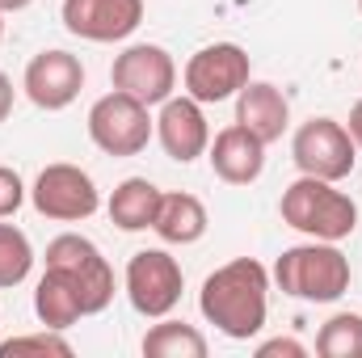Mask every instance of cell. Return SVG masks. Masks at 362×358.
I'll return each instance as SVG.
<instances>
[{
	"label": "cell",
	"instance_id": "cell-1",
	"mask_svg": "<svg viewBox=\"0 0 362 358\" xmlns=\"http://www.w3.org/2000/svg\"><path fill=\"white\" fill-rule=\"evenodd\" d=\"M198 312L232 342H249L266 329L270 316V270L257 258H236L202 278Z\"/></svg>",
	"mask_w": 362,
	"mask_h": 358
},
{
	"label": "cell",
	"instance_id": "cell-2",
	"mask_svg": "<svg viewBox=\"0 0 362 358\" xmlns=\"http://www.w3.org/2000/svg\"><path fill=\"white\" fill-rule=\"evenodd\" d=\"M350 258L333 241H303L278 253L274 282L282 295L303 299V304H337L350 291Z\"/></svg>",
	"mask_w": 362,
	"mask_h": 358
},
{
	"label": "cell",
	"instance_id": "cell-3",
	"mask_svg": "<svg viewBox=\"0 0 362 358\" xmlns=\"http://www.w3.org/2000/svg\"><path fill=\"white\" fill-rule=\"evenodd\" d=\"M278 211H282V224L303 232L308 241H333L337 245L358 228V202L346 190H337V181L308 178V173H299L282 190Z\"/></svg>",
	"mask_w": 362,
	"mask_h": 358
},
{
	"label": "cell",
	"instance_id": "cell-4",
	"mask_svg": "<svg viewBox=\"0 0 362 358\" xmlns=\"http://www.w3.org/2000/svg\"><path fill=\"white\" fill-rule=\"evenodd\" d=\"M156 135L152 105L135 101L131 93L110 89L89 105V139L105 156H139Z\"/></svg>",
	"mask_w": 362,
	"mask_h": 358
},
{
	"label": "cell",
	"instance_id": "cell-5",
	"mask_svg": "<svg viewBox=\"0 0 362 358\" xmlns=\"http://www.w3.org/2000/svg\"><path fill=\"white\" fill-rule=\"evenodd\" d=\"M291 161L299 173L325 181H346L358 165V144L346 131V122L337 118H308L299 122V131L291 135Z\"/></svg>",
	"mask_w": 362,
	"mask_h": 358
},
{
	"label": "cell",
	"instance_id": "cell-6",
	"mask_svg": "<svg viewBox=\"0 0 362 358\" xmlns=\"http://www.w3.org/2000/svg\"><path fill=\"white\" fill-rule=\"evenodd\" d=\"M253 81V64H249V51L240 42H211V47H198L185 68H181V85L194 101L202 105H219L228 97L245 89Z\"/></svg>",
	"mask_w": 362,
	"mask_h": 358
},
{
	"label": "cell",
	"instance_id": "cell-7",
	"mask_svg": "<svg viewBox=\"0 0 362 358\" xmlns=\"http://www.w3.org/2000/svg\"><path fill=\"white\" fill-rule=\"evenodd\" d=\"M30 202L42 219H55V224H81L93 219L101 211V190L93 173H85L81 165H68V161H55L47 165L34 185H30Z\"/></svg>",
	"mask_w": 362,
	"mask_h": 358
},
{
	"label": "cell",
	"instance_id": "cell-8",
	"mask_svg": "<svg viewBox=\"0 0 362 358\" xmlns=\"http://www.w3.org/2000/svg\"><path fill=\"white\" fill-rule=\"evenodd\" d=\"M127 299L139 316L148 321H160L169 316L181 304V291H185V274L181 262L169 249H139L131 262H127Z\"/></svg>",
	"mask_w": 362,
	"mask_h": 358
},
{
	"label": "cell",
	"instance_id": "cell-9",
	"mask_svg": "<svg viewBox=\"0 0 362 358\" xmlns=\"http://www.w3.org/2000/svg\"><path fill=\"white\" fill-rule=\"evenodd\" d=\"M47 266H59L81 291L85 299V316H97L114 304V266L105 262V253L81 232H64L47 245Z\"/></svg>",
	"mask_w": 362,
	"mask_h": 358
},
{
	"label": "cell",
	"instance_id": "cell-10",
	"mask_svg": "<svg viewBox=\"0 0 362 358\" xmlns=\"http://www.w3.org/2000/svg\"><path fill=\"white\" fill-rule=\"evenodd\" d=\"M110 85L144 105H160L177 93V59L156 42H131L114 55Z\"/></svg>",
	"mask_w": 362,
	"mask_h": 358
},
{
	"label": "cell",
	"instance_id": "cell-11",
	"mask_svg": "<svg viewBox=\"0 0 362 358\" xmlns=\"http://www.w3.org/2000/svg\"><path fill=\"white\" fill-rule=\"evenodd\" d=\"M21 89H25V97H30L38 110H47V114L68 110V105L81 97V89H85V64H81V55L59 51V47L38 51V55L25 64Z\"/></svg>",
	"mask_w": 362,
	"mask_h": 358
},
{
	"label": "cell",
	"instance_id": "cell-12",
	"mask_svg": "<svg viewBox=\"0 0 362 358\" xmlns=\"http://www.w3.org/2000/svg\"><path fill=\"white\" fill-rule=\"evenodd\" d=\"M64 30L85 42H122L144 25V0H64Z\"/></svg>",
	"mask_w": 362,
	"mask_h": 358
},
{
	"label": "cell",
	"instance_id": "cell-13",
	"mask_svg": "<svg viewBox=\"0 0 362 358\" xmlns=\"http://www.w3.org/2000/svg\"><path fill=\"white\" fill-rule=\"evenodd\" d=\"M156 139L165 148L169 161L177 165H194L198 156H206L211 148V122L202 114V101H194L189 93H173L169 101H160V114H156Z\"/></svg>",
	"mask_w": 362,
	"mask_h": 358
},
{
	"label": "cell",
	"instance_id": "cell-14",
	"mask_svg": "<svg viewBox=\"0 0 362 358\" xmlns=\"http://www.w3.org/2000/svg\"><path fill=\"white\" fill-rule=\"evenodd\" d=\"M206 161H211V169H215L219 181H228V185H253L266 173V144L249 127L232 122V127L215 131V139L206 148Z\"/></svg>",
	"mask_w": 362,
	"mask_h": 358
},
{
	"label": "cell",
	"instance_id": "cell-15",
	"mask_svg": "<svg viewBox=\"0 0 362 358\" xmlns=\"http://www.w3.org/2000/svg\"><path fill=\"white\" fill-rule=\"evenodd\" d=\"M236 122L249 127L270 148V144H278L286 135V127H291V101L270 81H249L245 89L236 93Z\"/></svg>",
	"mask_w": 362,
	"mask_h": 358
},
{
	"label": "cell",
	"instance_id": "cell-16",
	"mask_svg": "<svg viewBox=\"0 0 362 358\" xmlns=\"http://www.w3.org/2000/svg\"><path fill=\"white\" fill-rule=\"evenodd\" d=\"M34 316L42 321V329H72L85 316V299L76 291V282L59 266H47L38 287H34Z\"/></svg>",
	"mask_w": 362,
	"mask_h": 358
},
{
	"label": "cell",
	"instance_id": "cell-17",
	"mask_svg": "<svg viewBox=\"0 0 362 358\" xmlns=\"http://www.w3.org/2000/svg\"><path fill=\"white\" fill-rule=\"evenodd\" d=\"M160 198H165V190H160L156 181H148V178L118 181L114 194H110V202H105L110 224H114L118 232H148V228L156 224Z\"/></svg>",
	"mask_w": 362,
	"mask_h": 358
},
{
	"label": "cell",
	"instance_id": "cell-18",
	"mask_svg": "<svg viewBox=\"0 0 362 358\" xmlns=\"http://www.w3.org/2000/svg\"><path fill=\"white\" fill-rule=\"evenodd\" d=\"M211 228V215L202 207V198L185 194V190H173L160 198V211H156V224L152 232L165 241V245H198Z\"/></svg>",
	"mask_w": 362,
	"mask_h": 358
},
{
	"label": "cell",
	"instance_id": "cell-19",
	"mask_svg": "<svg viewBox=\"0 0 362 358\" xmlns=\"http://www.w3.org/2000/svg\"><path fill=\"white\" fill-rule=\"evenodd\" d=\"M139 350L148 358H206L211 346H206V337H202L194 325L160 316V325H152V329L144 333Z\"/></svg>",
	"mask_w": 362,
	"mask_h": 358
},
{
	"label": "cell",
	"instance_id": "cell-20",
	"mask_svg": "<svg viewBox=\"0 0 362 358\" xmlns=\"http://www.w3.org/2000/svg\"><path fill=\"white\" fill-rule=\"evenodd\" d=\"M320 358H362V312H333L316 333Z\"/></svg>",
	"mask_w": 362,
	"mask_h": 358
},
{
	"label": "cell",
	"instance_id": "cell-21",
	"mask_svg": "<svg viewBox=\"0 0 362 358\" xmlns=\"http://www.w3.org/2000/svg\"><path fill=\"white\" fill-rule=\"evenodd\" d=\"M30 270H34V245H30V236L17 224L0 219V291L21 287L30 278Z\"/></svg>",
	"mask_w": 362,
	"mask_h": 358
},
{
	"label": "cell",
	"instance_id": "cell-22",
	"mask_svg": "<svg viewBox=\"0 0 362 358\" xmlns=\"http://www.w3.org/2000/svg\"><path fill=\"white\" fill-rule=\"evenodd\" d=\"M17 354H72V342L59 329H42V333H21L0 342V358H17Z\"/></svg>",
	"mask_w": 362,
	"mask_h": 358
},
{
	"label": "cell",
	"instance_id": "cell-23",
	"mask_svg": "<svg viewBox=\"0 0 362 358\" xmlns=\"http://www.w3.org/2000/svg\"><path fill=\"white\" fill-rule=\"evenodd\" d=\"M25 181L17 169H8V165H0V219H13L17 211H21V202H25Z\"/></svg>",
	"mask_w": 362,
	"mask_h": 358
},
{
	"label": "cell",
	"instance_id": "cell-24",
	"mask_svg": "<svg viewBox=\"0 0 362 358\" xmlns=\"http://www.w3.org/2000/svg\"><path fill=\"white\" fill-rule=\"evenodd\" d=\"M303 354H308V346L295 342V337H270V342L257 346V358H303Z\"/></svg>",
	"mask_w": 362,
	"mask_h": 358
},
{
	"label": "cell",
	"instance_id": "cell-25",
	"mask_svg": "<svg viewBox=\"0 0 362 358\" xmlns=\"http://www.w3.org/2000/svg\"><path fill=\"white\" fill-rule=\"evenodd\" d=\"M346 131L354 135V144H358V152H362V97L350 105V118H346Z\"/></svg>",
	"mask_w": 362,
	"mask_h": 358
},
{
	"label": "cell",
	"instance_id": "cell-26",
	"mask_svg": "<svg viewBox=\"0 0 362 358\" xmlns=\"http://www.w3.org/2000/svg\"><path fill=\"white\" fill-rule=\"evenodd\" d=\"M8 114H13V81L0 72V122H8Z\"/></svg>",
	"mask_w": 362,
	"mask_h": 358
},
{
	"label": "cell",
	"instance_id": "cell-27",
	"mask_svg": "<svg viewBox=\"0 0 362 358\" xmlns=\"http://www.w3.org/2000/svg\"><path fill=\"white\" fill-rule=\"evenodd\" d=\"M34 0H0V13H21V8H30Z\"/></svg>",
	"mask_w": 362,
	"mask_h": 358
},
{
	"label": "cell",
	"instance_id": "cell-28",
	"mask_svg": "<svg viewBox=\"0 0 362 358\" xmlns=\"http://www.w3.org/2000/svg\"><path fill=\"white\" fill-rule=\"evenodd\" d=\"M0 38H4V13H0Z\"/></svg>",
	"mask_w": 362,
	"mask_h": 358
},
{
	"label": "cell",
	"instance_id": "cell-29",
	"mask_svg": "<svg viewBox=\"0 0 362 358\" xmlns=\"http://www.w3.org/2000/svg\"><path fill=\"white\" fill-rule=\"evenodd\" d=\"M358 13H362V0H358Z\"/></svg>",
	"mask_w": 362,
	"mask_h": 358
}]
</instances>
